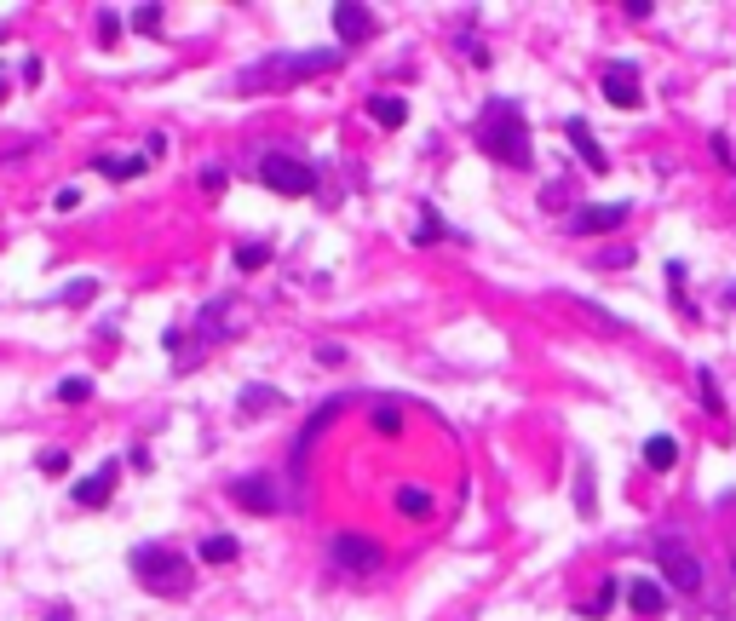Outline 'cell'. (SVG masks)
I'll use <instances>...</instances> for the list:
<instances>
[{
	"label": "cell",
	"mask_w": 736,
	"mask_h": 621,
	"mask_svg": "<svg viewBox=\"0 0 736 621\" xmlns=\"http://www.w3.org/2000/svg\"><path fill=\"white\" fill-rule=\"evenodd\" d=\"M575 495H581L575 506H581V518H587V512H593V483H587V466H581V483H575Z\"/></svg>",
	"instance_id": "cell-28"
},
{
	"label": "cell",
	"mask_w": 736,
	"mask_h": 621,
	"mask_svg": "<svg viewBox=\"0 0 736 621\" xmlns=\"http://www.w3.org/2000/svg\"><path fill=\"white\" fill-rule=\"evenodd\" d=\"M616 581H598V593L593 598H581V604H575V616H587V621H604L610 616V610H616Z\"/></svg>",
	"instance_id": "cell-15"
},
{
	"label": "cell",
	"mask_w": 736,
	"mask_h": 621,
	"mask_svg": "<svg viewBox=\"0 0 736 621\" xmlns=\"http://www.w3.org/2000/svg\"><path fill=\"white\" fill-rule=\"evenodd\" d=\"M133 29H138V35H156V29H161V6H138Z\"/></svg>",
	"instance_id": "cell-25"
},
{
	"label": "cell",
	"mask_w": 736,
	"mask_h": 621,
	"mask_svg": "<svg viewBox=\"0 0 736 621\" xmlns=\"http://www.w3.org/2000/svg\"><path fill=\"white\" fill-rule=\"evenodd\" d=\"M627 213H633V207L627 202H604V207H575L570 213V236H604V230H616L621 219H627Z\"/></svg>",
	"instance_id": "cell-8"
},
{
	"label": "cell",
	"mask_w": 736,
	"mask_h": 621,
	"mask_svg": "<svg viewBox=\"0 0 736 621\" xmlns=\"http://www.w3.org/2000/svg\"><path fill=\"white\" fill-rule=\"evenodd\" d=\"M368 29H374V12H363V6H334V35H340V41H363Z\"/></svg>",
	"instance_id": "cell-13"
},
{
	"label": "cell",
	"mask_w": 736,
	"mask_h": 621,
	"mask_svg": "<svg viewBox=\"0 0 736 621\" xmlns=\"http://www.w3.org/2000/svg\"><path fill=\"white\" fill-rule=\"evenodd\" d=\"M98 41H104V46L121 41V18H115V12H98Z\"/></svg>",
	"instance_id": "cell-27"
},
{
	"label": "cell",
	"mask_w": 736,
	"mask_h": 621,
	"mask_svg": "<svg viewBox=\"0 0 736 621\" xmlns=\"http://www.w3.org/2000/svg\"><path fill=\"white\" fill-rule=\"evenodd\" d=\"M150 161L144 156H98V173H110V179H138Z\"/></svg>",
	"instance_id": "cell-18"
},
{
	"label": "cell",
	"mask_w": 736,
	"mask_h": 621,
	"mask_svg": "<svg viewBox=\"0 0 736 621\" xmlns=\"http://www.w3.org/2000/svg\"><path fill=\"white\" fill-rule=\"evenodd\" d=\"M41 472H46V478H64L69 455H64V449H41Z\"/></svg>",
	"instance_id": "cell-26"
},
{
	"label": "cell",
	"mask_w": 736,
	"mask_h": 621,
	"mask_svg": "<svg viewBox=\"0 0 736 621\" xmlns=\"http://www.w3.org/2000/svg\"><path fill=\"white\" fill-rule=\"evenodd\" d=\"M58 397H64V403H87V397H92V380H87V374H75V380H58Z\"/></svg>",
	"instance_id": "cell-22"
},
{
	"label": "cell",
	"mask_w": 736,
	"mask_h": 621,
	"mask_svg": "<svg viewBox=\"0 0 736 621\" xmlns=\"http://www.w3.org/2000/svg\"><path fill=\"white\" fill-rule=\"evenodd\" d=\"M391 506H397L403 518H432V489H420V483H403V489L391 495Z\"/></svg>",
	"instance_id": "cell-14"
},
{
	"label": "cell",
	"mask_w": 736,
	"mask_h": 621,
	"mask_svg": "<svg viewBox=\"0 0 736 621\" xmlns=\"http://www.w3.org/2000/svg\"><path fill=\"white\" fill-rule=\"evenodd\" d=\"M696 386H702V403H708V414H725V397H719V386H713L708 368H696Z\"/></svg>",
	"instance_id": "cell-23"
},
{
	"label": "cell",
	"mask_w": 736,
	"mask_h": 621,
	"mask_svg": "<svg viewBox=\"0 0 736 621\" xmlns=\"http://www.w3.org/2000/svg\"><path fill=\"white\" fill-rule=\"evenodd\" d=\"M236 558V535H207L202 541V564H230Z\"/></svg>",
	"instance_id": "cell-20"
},
{
	"label": "cell",
	"mask_w": 736,
	"mask_h": 621,
	"mask_svg": "<svg viewBox=\"0 0 736 621\" xmlns=\"http://www.w3.org/2000/svg\"><path fill=\"white\" fill-rule=\"evenodd\" d=\"M230 501L248 506V512H276V506H282V489H276V478H236L230 483Z\"/></svg>",
	"instance_id": "cell-9"
},
{
	"label": "cell",
	"mask_w": 736,
	"mask_h": 621,
	"mask_svg": "<svg viewBox=\"0 0 736 621\" xmlns=\"http://www.w3.org/2000/svg\"><path fill=\"white\" fill-rule=\"evenodd\" d=\"M564 196H570L564 184H547V190H541V207H558V202H564Z\"/></svg>",
	"instance_id": "cell-32"
},
{
	"label": "cell",
	"mask_w": 736,
	"mask_h": 621,
	"mask_svg": "<svg viewBox=\"0 0 736 621\" xmlns=\"http://www.w3.org/2000/svg\"><path fill=\"white\" fill-rule=\"evenodd\" d=\"M0 104H6V81H0Z\"/></svg>",
	"instance_id": "cell-33"
},
{
	"label": "cell",
	"mask_w": 736,
	"mask_h": 621,
	"mask_svg": "<svg viewBox=\"0 0 736 621\" xmlns=\"http://www.w3.org/2000/svg\"><path fill=\"white\" fill-rule=\"evenodd\" d=\"M564 138H570V150L581 156V167H587V173H610V156H604V144L593 138V127H587V121H564Z\"/></svg>",
	"instance_id": "cell-10"
},
{
	"label": "cell",
	"mask_w": 736,
	"mask_h": 621,
	"mask_svg": "<svg viewBox=\"0 0 736 621\" xmlns=\"http://www.w3.org/2000/svg\"><path fill=\"white\" fill-rule=\"evenodd\" d=\"M259 184L265 190H276V196H311L317 190V167L311 161H299V156H265L259 161Z\"/></svg>",
	"instance_id": "cell-4"
},
{
	"label": "cell",
	"mask_w": 736,
	"mask_h": 621,
	"mask_svg": "<svg viewBox=\"0 0 736 621\" xmlns=\"http://www.w3.org/2000/svg\"><path fill=\"white\" fill-rule=\"evenodd\" d=\"M115 478H121V466H115V460H104V466H98L92 478H81L75 489H69V501H81V506H110Z\"/></svg>",
	"instance_id": "cell-11"
},
{
	"label": "cell",
	"mask_w": 736,
	"mask_h": 621,
	"mask_svg": "<svg viewBox=\"0 0 736 621\" xmlns=\"http://www.w3.org/2000/svg\"><path fill=\"white\" fill-rule=\"evenodd\" d=\"M368 115H374L380 127H391V133H397V127L409 121V104H403V98H368Z\"/></svg>",
	"instance_id": "cell-17"
},
{
	"label": "cell",
	"mask_w": 736,
	"mask_h": 621,
	"mask_svg": "<svg viewBox=\"0 0 736 621\" xmlns=\"http://www.w3.org/2000/svg\"><path fill=\"white\" fill-rule=\"evenodd\" d=\"M627 604H633V610H639V616H662L667 610V587L662 581H633V587H627Z\"/></svg>",
	"instance_id": "cell-12"
},
{
	"label": "cell",
	"mask_w": 736,
	"mask_h": 621,
	"mask_svg": "<svg viewBox=\"0 0 736 621\" xmlns=\"http://www.w3.org/2000/svg\"><path fill=\"white\" fill-rule=\"evenodd\" d=\"M345 52L340 46H328V52H271V58H259L236 75V92H276V87H294V81H311V75H328V69H340Z\"/></svg>",
	"instance_id": "cell-2"
},
{
	"label": "cell",
	"mask_w": 736,
	"mask_h": 621,
	"mask_svg": "<svg viewBox=\"0 0 736 621\" xmlns=\"http://www.w3.org/2000/svg\"><path fill=\"white\" fill-rule=\"evenodd\" d=\"M478 150L489 161H501V167H518V173L535 161L529 121H524V110H518L512 98H489V104H483V115H478Z\"/></svg>",
	"instance_id": "cell-1"
},
{
	"label": "cell",
	"mask_w": 736,
	"mask_h": 621,
	"mask_svg": "<svg viewBox=\"0 0 736 621\" xmlns=\"http://www.w3.org/2000/svg\"><path fill=\"white\" fill-rule=\"evenodd\" d=\"M374 432H386V437H397V432H403V414L391 409V403H380V409H374Z\"/></svg>",
	"instance_id": "cell-24"
},
{
	"label": "cell",
	"mask_w": 736,
	"mask_h": 621,
	"mask_svg": "<svg viewBox=\"0 0 736 621\" xmlns=\"http://www.w3.org/2000/svg\"><path fill=\"white\" fill-rule=\"evenodd\" d=\"M598 87H604V98H610L616 110H639V104H644V87H639V64H627V58H621V64H610V69H604V81H598Z\"/></svg>",
	"instance_id": "cell-7"
},
{
	"label": "cell",
	"mask_w": 736,
	"mask_h": 621,
	"mask_svg": "<svg viewBox=\"0 0 736 621\" xmlns=\"http://www.w3.org/2000/svg\"><path fill=\"white\" fill-rule=\"evenodd\" d=\"M265 259H271V248H265V242H242V248H236V265H242V271H259Z\"/></svg>",
	"instance_id": "cell-21"
},
{
	"label": "cell",
	"mask_w": 736,
	"mask_h": 621,
	"mask_svg": "<svg viewBox=\"0 0 736 621\" xmlns=\"http://www.w3.org/2000/svg\"><path fill=\"white\" fill-rule=\"evenodd\" d=\"M202 190H207V196H219V190H225V173H219V167H207V173H202Z\"/></svg>",
	"instance_id": "cell-31"
},
{
	"label": "cell",
	"mask_w": 736,
	"mask_h": 621,
	"mask_svg": "<svg viewBox=\"0 0 736 621\" xmlns=\"http://www.w3.org/2000/svg\"><path fill=\"white\" fill-rule=\"evenodd\" d=\"M656 564H662L673 593H702V564H696V552H690L685 541L662 535V541H656Z\"/></svg>",
	"instance_id": "cell-5"
},
{
	"label": "cell",
	"mask_w": 736,
	"mask_h": 621,
	"mask_svg": "<svg viewBox=\"0 0 736 621\" xmlns=\"http://www.w3.org/2000/svg\"><path fill=\"white\" fill-rule=\"evenodd\" d=\"M92 294H98V288H92V282H75V288H64V299H69V305H87Z\"/></svg>",
	"instance_id": "cell-30"
},
{
	"label": "cell",
	"mask_w": 736,
	"mask_h": 621,
	"mask_svg": "<svg viewBox=\"0 0 736 621\" xmlns=\"http://www.w3.org/2000/svg\"><path fill=\"white\" fill-rule=\"evenodd\" d=\"M317 363H322V368H340L345 351H340V345H317Z\"/></svg>",
	"instance_id": "cell-29"
},
{
	"label": "cell",
	"mask_w": 736,
	"mask_h": 621,
	"mask_svg": "<svg viewBox=\"0 0 736 621\" xmlns=\"http://www.w3.org/2000/svg\"><path fill=\"white\" fill-rule=\"evenodd\" d=\"M673 460H679V443H673L667 432H656L650 443H644V466H650V472H673Z\"/></svg>",
	"instance_id": "cell-16"
},
{
	"label": "cell",
	"mask_w": 736,
	"mask_h": 621,
	"mask_svg": "<svg viewBox=\"0 0 736 621\" xmlns=\"http://www.w3.org/2000/svg\"><path fill=\"white\" fill-rule=\"evenodd\" d=\"M328 558L340 564V570H351V575H368V570H380V541L374 535H334L328 541Z\"/></svg>",
	"instance_id": "cell-6"
},
{
	"label": "cell",
	"mask_w": 736,
	"mask_h": 621,
	"mask_svg": "<svg viewBox=\"0 0 736 621\" xmlns=\"http://www.w3.org/2000/svg\"><path fill=\"white\" fill-rule=\"evenodd\" d=\"M133 575L150 587V593H161V598H184V593H190V558L173 552V547H161V541L133 547Z\"/></svg>",
	"instance_id": "cell-3"
},
{
	"label": "cell",
	"mask_w": 736,
	"mask_h": 621,
	"mask_svg": "<svg viewBox=\"0 0 736 621\" xmlns=\"http://www.w3.org/2000/svg\"><path fill=\"white\" fill-rule=\"evenodd\" d=\"M271 409H282V391H271V386L242 391V414H271Z\"/></svg>",
	"instance_id": "cell-19"
}]
</instances>
